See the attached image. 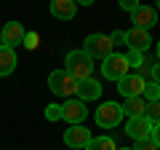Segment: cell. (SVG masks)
I'll list each match as a JSON object with an SVG mask.
<instances>
[{"instance_id": "6da1fadb", "label": "cell", "mask_w": 160, "mask_h": 150, "mask_svg": "<svg viewBox=\"0 0 160 150\" xmlns=\"http://www.w3.org/2000/svg\"><path fill=\"white\" fill-rule=\"evenodd\" d=\"M64 64H67L64 70H67L78 83L86 81V78H93V59L88 56L83 48H80V51H69L67 59H64Z\"/></svg>"}, {"instance_id": "7a4b0ae2", "label": "cell", "mask_w": 160, "mask_h": 150, "mask_svg": "<svg viewBox=\"0 0 160 150\" xmlns=\"http://www.w3.org/2000/svg\"><path fill=\"white\" fill-rule=\"evenodd\" d=\"M48 88H51L56 97H67V99L78 97V81H75L67 70H53V72L48 75Z\"/></svg>"}, {"instance_id": "3957f363", "label": "cell", "mask_w": 160, "mask_h": 150, "mask_svg": "<svg viewBox=\"0 0 160 150\" xmlns=\"http://www.w3.org/2000/svg\"><path fill=\"white\" fill-rule=\"evenodd\" d=\"M112 48H115L112 38H109V35H102V32H91V35L86 38V43H83V51H86L91 59H104V56H109Z\"/></svg>"}, {"instance_id": "277c9868", "label": "cell", "mask_w": 160, "mask_h": 150, "mask_svg": "<svg viewBox=\"0 0 160 150\" xmlns=\"http://www.w3.org/2000/svg\"><path fill=\"white\" fill-rule=\"evenodd\" d=\"M131 72V67H128L126 62V54H109V56H104V64H102V75L107 78V81H115L118 83L120 78H126V75Z\"/></svg>"}, {"instance_id": "5b68a950", "label": "cell", "mask_w": 160, "mask_h": 150, "mask_svg": "<svg viewBox=\"0 0 160 150\" xmlns=\"http://www.w3.org/2000/svg\"><path fill=\"white\" fill-rule=\"evenodd\" d=\"M123 118H126L123 115V104H118V102H104L96 107V123L102 129H115Z\"/></svg>"}, {"instance_id": "8992f818", "label": "cell", "mask_w": 160, "mask_h": 150, "mask_svg": "<svg viewBox=\"0 0 160 150\" xmlns=\"http://www.w3.org/2000/svg\"><path fill=\"white\" fill-rule=\"evenodd\" d=\"M123 43L128 46V51H139V54H144L149 46H152V38H149V29L131 27V29H123Z\"/></svg>"}, {"instance_id": "52a82bcc", "label": "cell", "mask_w": 160, "mask_h": 150, "mask_svg": "<svg viewBox=\"0 0 160 150\" xmlns=\"http://www.w3.org/2000/svg\"><path fill=\"white\" fill-rule=\"evenodd\" d=\"M88 115V107L86 102H80V99H67V102L62 104V121H67L69 126H78V123H83Z\"/></svg>"}, {"instance_id": "ba28073f", "label": "cell", "mask_w": 160, "mask_h": 150, "mask_svg": "<svg viewBox=\"0 0 160 150\" xmlns=\"http://www.w3.org/2000/svg\"><path fill=\"white\" fill-rule=\"evenodd\" d=\"M144 86H147V81H144L139 72H128L126 78H120V81H118V91L123 94L126 99L142 97V94H144Z\"/></svg>"}, {"instance_id": "9c48e42d", "label": "cell", "mask_w": 160, "mask_h": 150, "mask_svg": "<svg viewBox=\"0 0 160 150\" xmlns=\"http://www.w3.org/2000/svg\"><path fill=\"white\" fill-rule=\"evenodd\" d=\"M126 134L133 139V142H142V139H149V134H152V123H149V118H147V115L128 118V121H126Z\"/></svg>"}, {"instance_id": "30bf717a", "label": "cell", "mask_w": 160, "mask_h": 150, "mask_svg": "<svg viewBox=\"0 0 160 150\" xmlns=\"http://www.w3.org/2000/svg\"><path fill=\"white\" fill-rule=\"evenodd\" d=\"M131 22H133V27H139V29H149V27L158 24V11H155L152 6H142V3H139L131 11Z\"/></svg>"}, {"instance_id": "8fae6325", "label": "cell", "mask_w": 160, "mask_h": 150, "mask_svg": "<svg viewBox=\"0 0 160 150\" xmlns=\"http://www.w3.org/2000/svg\"><path fill=\"white\" fill-rule=\"evenodd\" d=\"M0 40H3V46L8 48H16L24 43V27L19 22H6L3 27H0Z\"/></svg>"}, {"instance_id": "7c38bea8", "label": "cell", "mask_w": 160, "mask_h": 150, "mask_svg": "<svg viewBox=\"0 0 160 150\" xmlns=\"http://www.w3.org/2000/svg\"><path fill=\"white\" fill-rule=\"evenodd\" d=\"M64 142H67L69 147H86V145L91 142V131H88L83 123H78V126H69L67 131H64Z\"/></svg>"}, {"instance_id": "4fadbf2b", "label": "cell", "mask_w": 160, "mask_h": 150, "mask_svg": "<svg viewBox=\"0 0 160 150\" xmlns=\"http://www.w3.org/2000/svg\"><path fill=\"white\" fill-rule=\"evenodd\" d=\"M102 97V83L93 81V78H86V81L78 83V99L80 102H93V99Z\"/></svg>"}, {"instance_id": "5bb4252c", "label": "cell", "mask_w": 160, "mask_h": 150, "mask_svg": "<svg viewBox=\"0 0 160 150\" xmlns=\"http://www.w3.org/2000/svg\"><path fill=\"white\" fill-rule=\"evenodd\" d=\"M51 13L56 19L69 22V19H75V13H78V3H75V0H51Z\"/></svg>"}, {"instance_id": "9a60e30c", "label": "cell", "mask_w": 160, "mask_h": 150, "mask_svg": "<svg viewBox=\"0 0 160 150\" xmlns=\"http://www.w3.org/2000/svg\"><path fill=\"white\" fill-rule=\"evenodd\" d=\"M16 48H8V46H0V78H6L16 70Z\"/></svg>"}, {"instance_id": "2e32d148", "label": "cell", "mask_w": 160, "mask_h": 150, "mask_svg": "<svg viewBox=\"0 0 160 150\" xmlns=\"http://www.w3.org/2000/svg\"><path fill=\"white\" fill-rule=\"evenodd\" d=\"M144 113H147V99H144V97H131V99H126V104H123V115L139 118V115H144Z\"/></svg>"}, {"instance_id": "e0dca14e", "label": "cell", "mask_w": 160, "mask_h": 150, "mask_svg": "<svg viewBox=\"0 0 160 150\" xmlns=\"http://www.w3.org/2000/svg\"><path fill=\"white\" fill-rule=\"evenodd\" d=\"M83 150H118V145H115L112 137H91V142Z\"/></svg>"}, {"instance_id": "ac0fdd59", "label": "cell", "mask_w": 160, "mask_h": 150, "mask_svg": "<svg viewBox=\"0 0 160 150\" xmlns=\"http://www.w3.org/2000/svg\"><path fill=\"white\" fill-rule=\"evenodd\" d=\"M147 102H160V83L155 81H147V86H144V94H142Z\"/></svg>"}, {"instance_id": "d6986e66", "label": "cell", "mask_w": 160, "mask_h": 150, "mask_svg": "<svg viewBox=\"0 0 160 150\" xmlns=\"http://www.w3.org/2000/svg\"><path fill=\"white\" fill-rule=\"evenodd\" d=\"M144 115L149 118L152 126H158L160 123V102H147V113H144Z\"/></svg>"}, {"instance_id": "ffe728a7", "label": "cell", "mask_w": 160, "mask_h": 150, "mask_svg": "<svg viewBox=\"0 0 160 150\" xmlns=\"http://www.w3.org/2000/svg\"><path fill=\"white\" fill-rule=\"evenodd\" d=\"M152 67H155V62H152V59L142 56V64H139V70H136V72L142 75L144 81H147V78H152Z\"/></svg>"}, {"instance_id": "44dd1931", "label": "cell", "mask_w": 160, "mask_h": 150, "mask_svg": "<svg viewBox=\"0 0 160 150\" xmlns=\"http://www.w3.org/2000/svg\"><path fill=\"white\" fill-rule=\"evenodd\" d=\"M142 56H144V54H139V51H128L126 54V62H128V67H131V72H136V70H139Z\"/></svg>"}, {"instance_id": "7402d4cb", "label": "cell", "mask_w": 160, "mask_h": 150, "mask_svg": "<svg viewBox=\"0 0 160 150\" xmlns=\"http://www.w3.org/2000/svg\"><path fill=\"white\" fill-rule=\"evenodd\" d=\"M46 121H62V104H48L46 107Z\"/></svg>"}, {"instance_id": "603a6c76", "label": "cell", "mask_w": 160, "mask_h": 150, "mask_svg": "<svg viewBox=\"0 0 160 150\" xmlns=\"http://www.w3.org/2000/svg\"><path fill=\"white\" fill-rule=\"evenodd\" d=\"M131 150H160V147L152 142V137H149V139H142V142H136Z\"/></svg>"}, {"instance_id": "cb8c5ba5", "label": "cell", "mask_w": 160, "mask_h": 150, "mask_svg": "<svg viewBox=\"0 0 160 150\" xmlns=\"http://www.w3.org/2000/svg\"><path fill=\"white\" fill-rule=\"evenodd\" d=\"M118 6H120V8H123V11H128V13H131V11H133V8H136V6H139V0H118Z\"/></svg>"}, {"instance_id": "d4e9b609", "label": "cell", "mask_w": 160, "mask_h": 150, "mask_svg": "<svg viewBox=\"0 0 160 150\" xmlns=\"http://www.w3.org/2000/svg\"><path fill=\"white\" fill-rule=\"evenodd\" d=\"M149 137H152V142L160 147V123H158V126H152V134H149Z\"/></svg>"}, {"instance_id": "484cf974", "label": "cell", "mask_w": 160, "mask_h": 150, "mask_svg": "<svg viewBox=\"0 0 160 150\" xmlns=\"http://www.w3.org/2000/svg\"><path fill=\"white\" fill-rule=\"evenodd\" d=\"M24 40H27V43H24V46H29V48H35V46H38V35H24Z\"/></svg>"}, {"instance_id": "4316f807", "label": "cell", "mask_w": 160, "mask_h": 150, "mask_svg": "<svg viewBox=\"0 0 160 150\" xmlns=\"http://www.w3.org/2000/svg\"><path fill=\"white\" fill-rule=\"evenodd\" d=\"M109 38H112V43H123V29H115Z\"/></svg>"}, {"instance_id": "83f0119b", "label": "cell", "mask_w": 160, "mask_h": 150, "mask_svg": "<svg viewBox=\"0 0 160 150\" xmlns=\"http://www.w3.org/2000/svg\"><path fill=\"white\" fill-rule=\"evenodd\" d=\"M149 81L160 83V64H155V67H152V78H149Z\"/></svg>"}, {"instance_id": "f1b7e54d", "label": "cell", "mask_w": 160, "mask_h": 150, "mask_svg": "<svg viewBox=\"0 0 160 150\" xmlns=\"http://www.w3.org/2000/svg\"><path fill=\"white\" fill-rule=\"evenodd\" d=\"M75 3H78V6H93L96 0H75Z\"/></svg>"}, {"instance_id": "f546056e", "label": "cell", "mask_w": 160, "mask_h": 150, "mask_svg": "<svg viewBox=\"0 0 160 150\" xmlns=\"http://www.w3.org/2000/svg\"><path fill=\"white\" fill-rule=\"evenodd\" d=\"M155 11H160V0H155Z\"/></svg>"}, {"instance_id": "4dcf8cb0", "label": "cell", "mask_w": 160, "mask_h": 150, "mask_svg": "<svg viewBox=\"0 0 160 150\" xmlns=\"http://www.w3.org/2000/svg\"><path fill=\"white\" fill-rule=\"evenodd\" d=\"M158 59H160V40H158Z\"/></svg>"}, {"instance_id": "1f68e13d", "label": "cell", "mask_w": 160, "mask_h": 150, "mask_svg": "<svg viewBox=\"0 0 160 150\" xmlns=\"http://www.w3.org/2000/svg\"><path fill=\"white\" fill-rule=\"evenodd\" d=\"M118 150H131V147H118Z\"/></svg>"}, {"instance_id": "d6a6232c", "label": "cell", "mask_w": 160, "mask_h": 150, "mask_svg": "<svg viewBox=\"0 0 160 150\" xmlns=\"http://www.w3.org/2000/svg\"><path fill=\"white\" fill-rule=\"evenodd\" d=\"M0 46H3V40H0Z\"/></svg>"}]
</instances>
